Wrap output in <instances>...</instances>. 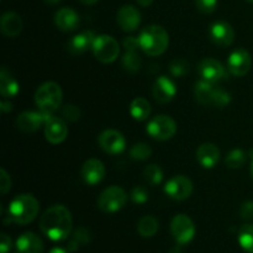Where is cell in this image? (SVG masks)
<instances>
[{
  "label": "cell",
  "instance_id": "obj_16",
  "mask_svg": "<svg viewBox=\"0 0 253 253\" xmlns=\"http://www.w3.org/2000/svg\"><path fill=\"white\" fill-rule=\"evenodd\" d=\"M152 94L156 100L161 104H167L174 99L177 94V86L174 82L168 77H160L156 79L152 86Z\"/></svg>",
  "mask_w": 253,
  "mask_h": 253
},
{
  "label": "cell",
  "instance_id": "obj_17",
  "mask_svg": "<svg viewBox=\"0 0 253 253\" xmlns=\"http://www.w3.org/2000/svg\"><path fill=\"white\" fill-rule=\"evenodd\" d=\"M118 24L123 31H135L141 24L140 11L132 5H124L118 11Z\"/></svg>",
  "mask_w": 253,
  "mask_h": 253
},
{
  "label": "cell",
  "instance_id": "obj_10",
  "mask_svg": "<svg viewBox=\"0 0 253 253\" xmlns=\"http://www.w3.org/2000/svg\"><path fill=\"white\" fill-rule=\"evenodd\" d=\"M198 72L203 81L208 83L216 84L226 78V69L221 62L214 58H204L198 66Z\"/></svg>",
  "mask_w": 253,
  "mask_h": 253
},
{
  "label": "cell",
  "instance_id": "obj_1",
  "mask_svg": "<svg viewBox=\"0 0 253 253\" xmlns=\"http://www.w3.org/2000/svg\"><path fill=\"white\" fill-rule=\"evenodd\" d=\"M39 226L42 234L52 241H64L72 234L73 219L64 205H53L41 215Z\"/></svg>",
  "mask_w": 253,
  "mask_h": 253
},
{
  "label": "cell",
  "instance_id": "obj_35",
  "mask_svg": "<svg viewBox=\"0 0 253 253\" xmlns=\"http://www.w3.org/2000/svg\"><path fill=\"white\" fill-rule=\"evenodd\" d=\"M72 240H74V241L78 245H81V246H84V245L90 242V232L86 229H84V227H79V229H77L76 231L73 232Z\"/></svg>",
  "mask_w": 253,
  "mask_h": 253
},
{
  "label": "cell",
  "instance_id": "obj_46",
  "mask_svg": "<svg viewBox=\"0 0 253 253\" xmlns=\"http://www.w3.org/2000/svg\"><path fill=\"white\" fill-rule=\"evenodd\" d=\"M84 5H94L99 1V0H81Z\"/></svg>",
  "mask_w": 253,
  "mask_h": 253
},
{
  "label": "cell",
  "instance_id": "obj_28",
  "mask_svg": "<svg viewBox=\"0 0 253 253\" xmlns=\"http://www.w3.org/2000/svg\"><path fill=\"white\" fill-rule=\"evenodd\" d=\"M239 244L246 252L253 253V224L242 225L239 230Z\"/></svg>",
  "mask_w": 253,
  "mask_h": 253
},
{
  "label": "cell",
  "instance_id": "obj_47",
  "mask_svg": "<svg viewBox=\"0 0 253 253\" xmlns=\"http://www.w3.org/2000/svg\"><path fill=\"white\" fill-rule=\"evenodd\" d=\"M44 1L47 2V4H51V5H56V4H58L59 1H61V0H44Z\"/></svg>",
  "mask_w": 253,
  "mask_h": 253
},
{
  "label": "cell",
  "instance_id": "obj_40",
  "mask_svg": "<svg viewBox=\"0 0 253 253\" xmlns=\"http://www.w3.org/2000/svg\"><path fill=\"white\" fill-rule=\"evenodd\" d=\"M240 215L244 220H252L253 219V202L249 200L245 202L240 208Z\"/></svg>",
  "mask_w": 253,
  "mask_h": 253
},
{
  "label": "cell",
  "instance_id": "obj_8",
  "mask_svg": "<svg viewBox=\"0 0 253 253\" xmlns=\"http://www.w3.org/2000/svg\"><path fill=\"white\" fill-rule=\"evenodd\" d=\"M170 234L178 245H187L194 239L195 225L185 214L175 215L170 222Z\"/></svg>",
  "mask_w": 253,
  "mask_h": 253
},
{
  "label": "cell",
  "instance_id": "obj_25",
  "mask_svg": "<svg viewBox=\"0 0 253 253\" xmlns=\"http://www.w3.org/2000/svg\"><path fill=\"white\" fill-rule=\"evenodd\" d=\"M214 90V84L208 83V82L200 79L194 86V96L198 103H200L202 105H210Z\"/></svg>",
  "mask_w": 253,
  "mask_h": 253
},
{
  "label": "cell",
  "instance_id": "obj_9",
  "mask_svg": "<svg viewBox=\"0 0 253 253\" xmlns=\"http://www.w3.org/2000/svg\"><path fill=\"white\" fill-rule=\"evenodd\" d=\"M193 182L185 175H175L170 178L165 185V192L172 199L182 202V200L188 199L192 195Z\"/></svg>",
  "mask_w": 253,
  "mask_h": 253
},
{
  "label": "cell",
  "instance_id": "obj_20",
  "mask_svg": "<svg viewBox=\"0 0 253 253\" xmlns=\"http://www.w3.org/2000/svg\"><path fill=\"white\" fill-rule=\"evenodd\" d=\"M96 35L93 31H83L72 37L68 42V49L72 54H83L89 48H93Z\"/></svg>",
  "mask_w": 253,
  "mask_h": 253
},
{
  "label": "cell",
  "instance_id": "obj_26",
  "mask_svg": "<svg viewBox=\"0 0 253 253\" xmlns=\"http://www.w3.org/2000/svg\"><path fill=\"white\" fill-rule=\"evenodd\" d=\"M130 114L135 120L145 121L151 114V105L145 98L133 99L130 104Z\"/></svg>",
  "mask_w": 253,
  "mask_h": 253
},
{
  "label": "cell",
  "instance_id": "obj_43",
  "mask_svg": "<svg viewBox=\"0 0 253 253\" xmlns=\"http://www.w3.org/2000/svg\"><path fill=\"white\" fill-rule=\"evenodd\" d=\"M11 104L10 103H6V101H1V106H0V109H1L2 113H9V111H11Z\"/></svg>",
  "mask_w": 253,
  "mask_h": 253
},
{
  "label": "cell",
  "instance_id": "obj_14",
  "mask_svg": "<svg viewBox=\"0 0 253 253\" xmlns=\"http://www.w3.org/2000/svg\"><path fill=\"white\" fill-rule=\"evenodd\" d=\"M52 115H46L42 111H25L20 114L16 119V126L22 132L31 133L39 130L42 125H44L47 119Z\"/></svg>",
  "mask_w": 253,
  "mask_h": 253
},
{
  "label": "cell",
  "instance_id": "obj_27",
  "mask_svg": "<svg viewBox=\"0 0 253 253\" xmlns=\"http://www.w3.org/2000/svg\"><path fill=\"white\" fill-rule=\"evenodd\" d=\"M158 227L160 225H158L157 219L151 215H146L138 221L137 231L142 237H153L157 234Z\"/></svg>",
  "mask_w": 253,
  "mask_h": 253
},
{
  "label": "cell",
  "instance_id": "obj_44",
  "mask_svg": "<svg viewBox=\"0 0 253 253\" xmlns=\"http://www.w3.org/2000/svg\"><path fill=\"white\" fill-rule=\"evenodd\" d=\"M136 1H137V4L141 5L142 7H147L152 4L153 0H136Z\"/></svg>",
  "mask_w": 253,
  "mask_h": 253
},
{
  "label": "cell",
  "instance_id": "obj_34",
  "mask_svg": "<svg viewBox=\"0 0 253 253\" xmlns=\"http://www.w3.org/2000/svg\"><path fill=\"white\" fill-rule=\"evenodd\" d=\"M195 5L203 14H212L217 7V0H195Z\"/></svg>",
  "mask_w": 253,
  "mask_h": 253
},
{
  "label": "cell",
  "instance_id": "obj_31",
  "mask_svg": "<svg viewBox=\"0 0 253 253\" xmlns=\"http://www.w3.org/2000/svg\"><path fill=\"white\" fill-rule=\"evenodd\" d=\"M123 66L130 73H136L141 67V58L136 51H126L123 57Z\"/></svg>",
  "mask_w": 253,
  "mask_h": 253
},
{
  "label": "cell",
  "instance_id": "obj_37",
  "mask_svg": "<svg viewBox=\"0 0 253 253\" xmlns=\"http://www.w3.org/2000/svg\"><path fill=\"white\" fill-rule=\"evenodd\" d=\"M131 199H132V202L135 204H145L148 200V194L145 188L136 187L131 192Z\"/></svg>",
  "mask_w": 253,
  "mask_h": 253
},
{
  "label": "cell",
  "instance_id": "obj_18",
  "mask_svg": "<svg viewBox=\"0 0 253 253\" xmlns=\"http://www.w3.org/2000/svg\"><path fill=\"white\" fill-rule=\"evenodd\" d=\"M105 166L96 158H90L82 167V178L88 185H96L105 177Z\"/></svg>",
  "mask_w": 253,
  "mask_h": 253
},
{
  "label": "cell",
  "instance_id": "obj_38",
  "mask_svg": "<svg viewBox=\"0 0 253 253\" xmlns=\"http://www.w3.org/2000/svg\"><path fill=\"white\" fill-rule=\"evenodd\" d=\"M10 189H11V178L7 174L6 170L1 169L0 170V192L2 195H5Z\"/></svg>",
  "mask_w": 253,
  "mask_h": 253
},
{
  "label": "cell",
  "instance_id": "obj_36",
  "mask_svg": "<svg viewBox=\"0 0 253 253\" xmlns=\"http://www.w3.org/2000/svg\"><path fill=\"white\" fill-rule=\"evenodd\" d=\"M188 72V64L183 59H175L170 64V73L174 77H183Z\"/></svg>",
  "mask_w": 253,
  "mask_h": 253
},
{
  "label": "cell",
  "instance_id": "obj_29",
  "mask_svg": "<svg viewBox=\"0 0 253 253\" xmlns=\"http://www.w3.org/2000/svg\"><path fill=\"white\" fill-rule=\"evenodd\" d=\"M143 178H145V180L148 184L158 185L161 184L163 179V172L160 166L150 165L143 170Z\"/></svg>",
  "mask_w": 253,
  "mask_h": 253
},
{
  "label": "cell",
  "instance_id": "obj_48",
  "mask_svg": "<svg viewBox=\"0 0 253 253\" xmlns=\"http://www.w3.org/2000/svg\"><path fill=\"white\" fill-rule=\"evenodd\" d=\"M169 253H182V252H180L179 249H172V251H170Z\"/></svg>",
  "mask_w": 253,
  "mask_h": 253
},
{
  "label": "cell",
  "instance_id": "obj_3",
  "mask_svg": "<svg viewBox=\"0 0 253 253\" xmlns=\"http://www.w3.org/2000/svg\"><path fill=\"white\" fill-rule=\"evenodd\" d=\"M138 43L140 48L148 56H161L168 48L169 36L168 32L160 25H150L140 32Z\"/></svg>",
  "mask_w": 253,
  "mask_h": 253
},
{
  "label": "cell",
  "instance_id": "obj_30",
  "mask_svg": "<svg viewBox=\"0 0 253 253\" xmlns=\"http://www.w3.org/2000/svg\"><path fill=\"white\" fill-rule=\"evenodd\" d=\"M246 153L244 152L240 148H236V150H232L229 155L225 158V163L229 168L231 169H237V168H241L242 166L246 162Z\"/></svg>",
  "mask_w": 253,
  "mask_h": 253
},
{
  "label": "cell",
  "instance_id": "obj_15",
  "mask_svg": "<svg viewBox=\"0 0 253 253\" xmlns=\"http://www.w3.org/2000/svg\"><path fill=\"white\" fill-rule=\"evenodd\" d=\"M209 35L211 41L220 47L231 46L235 40V31L226 21H216L210 26Z\"/></svg>",
  "mask_w": 253,
  "mask_h": 253
},
{
  "label": "cell",
  "instance_id": "obj_45",
  "mask_svg": "<svg viewBox=\"0 0 253 253\" xmlns=\"http://www.w3.org/2000/svg\"><path fill=\"white\" fill-rule=\"evenodd\" d=\"M48 253H71L68 250L62 249V247H53Z\"/></svg>",
  "mask_w": 253,
  "mask_h": 253
},
{
  "label": "cell",
  "instance_id": "obj_6",
  "mask_svg": "<svg viewBox=\"0 0 253 253\" xmlns=\"http://www.w3.org/2000/svg\"><path fill=\"white\" fill-rule=\"evenodd\" d=\"M127 203V194L120 187H109L104 190L98 199L99 209L106 214H114L123 209Z\"/></svg>",
  "mask_w": 253,
  "mask_h": 253
},
{
  "label": "cell",
  "instance_id": "obj_49",
  "mask_svg": "<svg viewBox=\"0 0 253 253\" xmlns=\"http://www.w3.org/2000/svg\"><path fill=\"white\" fill-rule=\"evenodd\" d=\"M251 175L253 178V158H252V163H251Z\"/></svg>",
  "mask_w": 253,
  "mask_h": 253
},
{
  "label": "cell",
  "instance_id": "obj_19",
  "mask_svg": "<svg viewBox=\"0 0 253 253\" xmlns=\"http://www.w3.org/2000/svg\"><path fill=\"white\" fill-rule=\"evenodd\" d=\"M197 160L203 168H214L220 160V150L214 143H203L197 150Z\"/></svg>",
  "mask_w": 253,
  "mask_h": 253
},
{
  "label": "cell",
  "instance_id": "obj_32",
  "mask_svg": "<svg viewBox=\"0 0 253 253\" xmlns=\"http://www.w3.org/2000/svg\"><path fill=\"white\" fill-rule=\"evenodd\" d=\"M152 156V148L147 143L138 142L130 150V157L135 161H146Z\"/></svg>",
  "mask_w": 253,
  "mask_h": 253
},
{
  "label": "cell",
  "instance_id": "obj_5",
  "mask_svg": "<svg viewBox=\"0 0 253 253\" xmlns=\"http://www.w3.org/2000/svg\"><path fill=\"white\" fill-rule=\"evenodd\" d=\"M91 49H93L94 57L101 63H113L118 59L119 54H120L119 42L109 35L96 36Z\"/></svg>",
  "mask_w": 253,
  "mask_h": 253
},
{
  "label": "cell",
  "instance_id": "obj_12",
  "mask_svg": "<svg viewBox=\"0 0 253 253\" xmlns=\"http://www.w3.org/2000/svg\"><path fill=\"white\" fill-rule=\"evenodd\" d=\"M252 67L251 54L244 48L236 49L230 54L227 59V69L235 77H244Z\"/></svg>",
  "mask_w": 253,
  "mask_h": 253
},
{
  "label": "cell",
  "instance_id": "obj_4",
  "mask_svg": "<svg viewBox=\"0 0 253 253\" xmlns=\"http://www.w3.org/2000/svg\"><path fill=\"white\" fill-rule=\"evenodd\" d=\"M63 100V91L61 86L54 82H46L41 84L35 94V103L40 111L46 115H52L58 110Z\"/></svg>",
  "mask_w": 253,
  "mask_h": 253
},
{
  "label": "cell",
  "instance_id": "obj_2",
  "mask_svg": "<svg viewBox=\"0 0 253 253\" xmlns=\"http://www.w3.org/2000/svg\"><path fill=\"white\" fill-rule=\"evenodd\" d=\"M40 211V203L32 194H20L11 200L7 214L11 222L27 225L34 221Z\"/></svg>",
  "mask_w": 253,
  "mask_h": 253
},
{
  "label": "cell",
  "instance_id": "obj_42",
  "mask_svg": "<svg viewBox=\"0 0 253 253\" xmlns=\"http://www.w3.org/2000/svg\"><path fill=\"white\" fill-rule=\"evenodd\" d=\"M12 242L11 239L6 234H1V240H0V251L1 253H9L11 251Z\"/></svg>",
  "mask_w": 253,
  "mask_h": 253
},
{
  "label": "cell",
  "instance_id": "obj_33",
  "mask_svg": "<svg viewBox=\"0 0 253 253\" xmlns=\"http://www.w3.org/2000/svg\"><path fill=\"white\" fill-rule=\"evenodd\" d=\"M230 103H231V95H230L227 91L222 90V89H215L210 105L215 106V108L224 109L226 108Z\"/></svg>",
  "mask_w": 253,
  "mask_h": 253
},
{
  "label": "cell",
  "instance_id": "obj_50",
  "mask_svg": "<svg viewBox=\"0 0 253 253\" xmlns=\"http://www.w3.org/2000/svg\"><path fill=\"white\" fill-rule=\"evenodd\" d=\"M246 1H249V2H251V4H253V0H246Z\"/></svg>",
  "mask_w": 253,
  "mask_h": 253
},
{
  "label": "cell",
  "instance_id": "obj_23",
  "mask_svg": "<svg viewBox=\"0 0 253 253\" xmlns=\"http://www.w3.org/2000/svg\"><path fill=\"white\" fill-rule=\"evenodd\" d=\"M0 30L6 37L19 36L22 30V19L16 12H5L0 20Z\"/></svg>",
  "mask_w": 253,
  "mask_h": 253
},
{
  "label": "cell",
  "instance_id": "obj_7",
  "mask_svg": "<svg viewBox=\"0 0 253 253\" xmlns=\"http://www.w3.org/2000/svg\"><path fill=\"white\" fill-rule=\"evenodd\" d=\"M147 133L157 141L170 140L177 132V124L170 116L157 115L147 125Z\"/></svg>",
  "mask_w": 253,
  "mask_h": 253
},
{
  "label": "cell",
  "instance_id": "obj_39",
  "mask_svg": "<svg viewBox=\"0 0 253 253\" xmlns=\"http://www.w3.org/2000/svg\"><path fill=\"white\" fill-rule=\"evenodd\" d=\"M62 114H63V116L67 120L71 121H77L81 118V111H79V109L76 105H66Z\"/></svg>",
  "mask_w": 253,
  "mask_h": 253
},
{
  "label": "cell",
  "instance_id": "obj_24",
  "mask_svg": "<svg viewBox=\"0 0 253 253\" xmlns=\"http://www.w3.org/2000/svg\"><path fill=\"white\" fill-rule=\"evenodd\" d=\"M19 83L5 68L0 72V93L4 98H14L19 94Z\"/></svg>",
  "mask_w": 253,
  "mask_h": 253
},
{
  "label": "cell",
  "instance_id": "obj_13",
  "mask_svg": "<svg viewBox=\"0 0 253 253\" xmlns=\"http://www.w3.org/2000/svg\"><path fill=\"white\" fill-rule=\"evenodd\" d=\"M44 136L52 145H59L63 142L68 136V126L66 121L53 115L49 116L44 124Z\"/></svg>",
  "mask_w": 253,
  "mask_h": 253
},
{
  "label": "cell",
  "instance_id": "obj_21",
  "mask_svg": "<svg viewBox=\"0 0 253 253\" xmlns=\"http://www.w3.org/2000/svg\"><path fill=\"white\" fill-rule=\"evenodd\" d=\"M54 24L61 31L71 32L79 25V16L71 7H62L54 15Z\"/></svg>",
  "mask_w": 253,
  "mask_h": 253
},
{
  "label": "cell",
  "instance_id": "obj_41",
  "mask_svg": "<svg viewBox=\"0 0 253 253\" xmlns=\"http://www.w3.org/2000/svg\"><path fill=\"white\" fill-rule=\"evenodd\" d=\"M124 47H125L126 51H136V49L140 47L138 43V39L133 36H128L124 40Z\"/></svg>",
  "mask_w": 253,
  "mask_h": 253
},
{
  "label": "cell",
  "instance_id": "obj_11",
  "mask_svg": "<svg viewBox=\"0 0 253 253\" xmlns=\"http://www.w3.org/2000/svg\"><path fill=\"white\" fill-rule=\"evenodd\" d=\"M99 146L109 155H120L126 148V140L121 132L116 130H105L99 135Z\"/></svg>",
  "mask_w": 253,
  "mask_h": 253
},
{
  "label": "cell",
  "instance_id": "obj_22",
  "mask_svg": "<svg viewBox=\"0 0 253 253\" xmlns=\"http://www.w3.org/2000/svg\"><path fill=\"white\" fill-rule=\"evenodd\" d=\"M16 250L19 253H43L44 245L34 232H25L17 239Z\"/></svg>",
  "mask_w": 253,
  "mask_h": 253
}]
</instances>
